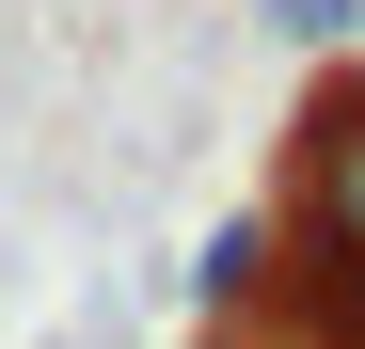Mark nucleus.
Masks as SVG:
<instances>
[{"label":"nucleus","instance_id":"nucleus-1","mask_svg":"<svg viewBox=\"0 0 365 349\" xmlns=\"http://www.w3.org/2000/svg\"><path fill=\"white\" fill-rule=\"evenodd\" d=\"M286 318L365 333V80L302 111V191H286Z\"/></svg>","mask_w":365,"mask_h":349},{"label":"nucleus","instance_id":"nucleus-4","mask_svg":"<svg viewBox=\"0 0 365 349\" xmlns=\"http://www.w3.org/2000/svg\"><path fill=\"white\" fill-rule=\"evenodd\" d=\"M270 318H286V302H270ZM286 349H365V333H318V318H286Z\"/></svg>","mask_w":365,"mask_h":349},{"label":"nucleus","instance_id":"nucleus-3","mask_svg":"<svg viewBox=\"0 0 365 349\" xmlns=\"http://www.w3.org/2000/svg\"><path fill=\"white\" fill-rule=\"evenodd\" d=\"M255 32H286V48L334 64V48H365V0H255Z\"/></svg>","mask_w":365,"mask_h":349},{"label":"nucleus","instance_id":"nucleus-2","mask_svg":"<svg viewBox=\"0 0 365 349\" xmlns=\"http://www.w3.org/2000/svg\"><path fill=\"white\" fill-rule=\"evenodd\" d=\"M191 302H207L222 333H255V318L286 302V207H238V222H207V254H191Z\"/></svg>","mask_w":365,"mask_h":349}]
</instances>
